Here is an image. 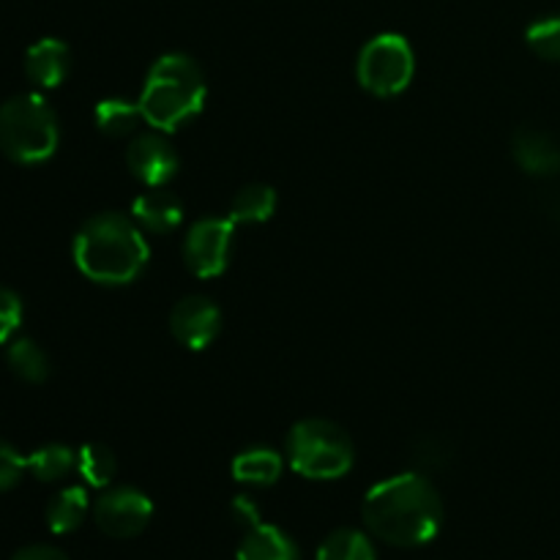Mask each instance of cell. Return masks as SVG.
Segmentation results:
<instances>
[{
  "label": "cell",
  "instance_id": "cell-7",
  "mask_svg": "<svg viewBox=\"0 0 560 560\" xmlns=\"http://www.w3.org/2000/svg\"><path fill=\"white\" fill-rule=\"evenodd\" d=\"M235 224L230 219L208 217L191 224L184 238V262L195 277L211 279L228 268L233 252Z\"/></svg>",
  "mask_w": 560,
  "mask_h": 560
},
{
  "label": "cell",
  "instance_id": "cell-26",
  "mask_svg": "<svg viewBox=\"0 0 560 560\" xmlns=\"http://www.w3.org/2000/svg\"><path fill=\"white\" fill-rule=\"evenodd\" d=\"M230 512H233V520L241 525V528H255V525H260V509H257V503L252 501L249 495H238L233 501V506H230Z\"/></svg>",
  "mask_w": 560,
  "mask_h": 560
},
{
  "label": "cell",
  "instance_id": "cell-10",
  "mask_svg": "<svg viewBox=\"0 0 560 560\" xmlns=\"http://www.w3.org/2000/svg\"><path fill=\"white\" fill-rule=\"evenodd\" d=\"M170 331L184 348L206 350L222 331V312L206 295H186L173 306Z\"/></svg>",
  "mask_w": 560,
  "mask_h": 560
},
{
  "label": "cell",
  "instance_id": "cell-25",
  "mask_svg": "<svg viewBox=\"0 0 560 560\" xmlns=\"http://www.w3.org/2000/svg\"><path fill=\"white\" fill-rule=\"evenodd\" d=\"M27 470V457H20L14 446L0 441V492L14 490L20 485L22 474Z\"/></svg>",
  "mask_w": 560,
  "mask_h": 560
},
{
  "label": "cell",
  "instance_id": "cell-12",
  "mask_svg": "<svg viewBox=\"0 0 560 560\" xmlns=\"http://www.w3.org/2000/svg\"><path fill=\"white\" fill-rule=\"evenodd\" d=\"M71 71V52L60 38H42L25 52V74L38 88H58Z\"/></svg>",
  "mask_w": 560,
  "mask_h": 560
},
{
  "label": "cell",
  "instance_id": "cell-6",
  "mask_svg": "<svg viewBox=\"0 0 560 560\" xmlns=\"http://www.w3.org/2000/svg\"><path fill=\"white\" fill-rule=\"evenodd\" d=\"M355 74L364 91L375 96H397L416 74V55L408 38L399 33H381L364 44L355 63Z\"/></svg>",
  "mask_w": 560,
  "mask_h": 560
},
{
  "label": "cell",
  "instance_id": "cell-4",
  "mask_svg": "<svg viewBox=\"0 0 560 560\" xmlns=\"http://www.w3.org/2000/svg\"><path fill=\"white\" fill-rule=\"evenodd\" d=\"M58 115L38 93H20L0 104V151L16 164L47 162L58 151Z\"/></svg>",
  "mask_w": 560,
  "mask_h": 560
},
{
  "label": "cell",
  "instance_id": "cell-2",
  "mask_svg": "<svg viewBox=\"0 0 560 560\" xmlns=\"http://www.w3.org/2000/svg\"><path fill=\"white\" fill-rule=\"evenodd\" d=\"M145 235L124 213H98L88 219L74 238V262L82 277L96 284H129L148 266Z\"/></svg>",
  "mask_w": 560,
  "mask_h": 560
},
{
  "label": "cell",
  "instance_id": "cell-8",
  "mask_svg": "<svg viewBox=\"0 0 560 560\" xmlns=\"http://www.w3.org/2000/svg\"><path fill=\"white\" fill-rule=\"evenodd\" d=\"M153 517V503L137 487H113L93 506V520L102 534L113 539H135L148 528Z\"/></svg>",
  "mask_w": 560,
  "mask_h": 560
},
{
  "label": "cell",
  "instance_id": "cell-17",
  "mask_svg": "<svg viewBox=\"0 0 560 560\" xmlns=\"http://www.w3.org/2000/svg\"><path fill=\"white\" fill-rule=\"evenodd\" d=\"M277 211V191L268 184H249L230 202V222L233 224H260L268 222Z\"/></svg>",
  "mask_w": 560,
  "mask_h": 560
},
{
  "label": "cell",
  "instance_id": "cell-16",
  "mask_svg": "<svg viewBox=\"0 0 560 560\" xmlns=\"http://www.w3.org/2000/svg\"><path fill=\"white\" fill-rule=\"evenodd\" d=\"M93 120H96V129L107 137H131L137 135L142 118L140 102H129V98H104L93 109Z\"/></svg>",
  "mask_w": 560,
  "mask_h": 560
},
{
  "label": "cell",
  "instance_id": "cell-27",
  "mask_svg": "<svg viewBox=\"0 0 560 560\" xmlns=\"http://www.w3.org/2000/svg\"><path fill=\"white\" fill-rule=\"evenodd\" d=\"M11 560H69L58 547H49V545H31V547H22Z\"/></svg>",
  "mask_w": 560,
  "mask_h": 560
},
{
  "label": "cell",
  "instance_id": "cell-19",
  "mask_svg": "<svg viewBox=\"0 0 560 560\" xmlns=\"http://www.w3.org/2000/svg\"><path fill=\"white\" fill-rule=\"evenodd\" d=\"M11 372L25 383H44L49 377V359L33 339H14L5 353Z\"/></svg>",
  "mask_w": 560,
  "mask_h": 560
},
{
  "label": "cell",
  "instance_id": "cell-21",
  "mask_svg": "<svg viewBox=\"0 0 560 560\" xmlns=\"http://www.w3.org/2000/svg\"><path fill=\"white\" fill-rule=\"evenodd\" d=\"M27 470L38 481H60L71 470H77V452H71L63 443H49L27 457Z\"/></svg>",
  "mask_w": 560,
  "mask_h": 560
},
{
  "label": "cell",
  "instance_id": "cell-18",
  "mask_svg": "<svg viewBox=\"0 0 560 560\" xmlns=\"http://www.w3.org/2000/svg\"><path fill=\"white\" fill-rule=\"evenodd\" d=\"M88 509H91V501H88V492L82 487H66L58 495L49 501L47 506V528L52 534L63 536L71 534L82 525Z\"/></svg>",
  "mask_w": 560,
  "mask_h": 560
},
{
  "label": "cell",
  "instance_id": "cell-13",
  "mask_svg": "<svg viewBox=\"0 0 560 560\" xmlns=\"http://www.w3.org/2000/svg\"><path fill=\"white\" fill-rule=\"evenodd\" d=\"M514 162L536 178H547L560 170V148L550 135L539 129H520L512 140Z\"/></svg>",
  "mask_w": 560,
  "mask_h": 560
},
{
  "label": "cell",
  "instance_id": "cell-23",
  "mask_svg": "<svg viewBox=\"0 0 560 560\" xmlns=\"http://www.w3.org/2000/svg\"><path fill=\"white\" fill-rule=\"evenodd\" d=\"M525 42L539 58L560 63V14L530 22L528 31H525Z\"/></svg>",
  "mask_w": 560,
  "mask_h": 560
},
{
  "label": "cell",
  "instance_id": "cell-14",
  "mask_svg": "<svg viewBox=\"0 0 560 560\" xmlns=\"http://www.w3.org/2000/svg\"><path fill=\"white\" fill-rule=\"evenodd\" d=\"M238 560H301L295 541L277 525L260 523L246 530L238 547Z\"/></svg>",
  "mask_w": 560,
  "mask_h": 560
},
{
  "label": "cell",
  "instance_id": "cell-9",
  "mask_svg": "<svg viewBox=\"0 0 560 560\" xmlns=\"http://www.w3.org/2000/svg\"><path fill=\"white\" fill-rule=\"evenodd\" d=\"M126 164H129L131 175L151 189V186H167L175 178L180 159L164 131L153 129L131 137L129 148H126Z\"/></svg>",
  "mask_w": 560,
  "mask_h": 560
},
{
  "label": "cell",
  "instance_id": "cell-11",
  "mask_svg": "<svg viewBox=\"0 0 560 560\" xmlns=\"http://www.w3.org/2000/svg\"><path fill=\"white\" fill-rule=\"evenodd\" d=\"M131 219L148 233L167 235L184 222V202L164 186H151L131 202Z\"/></svg>",
  "mask_w": 560,
  "mask_h": 560
},
{
  "label": "cell",
  "instance_id": "cell-22",
  "mask_svg": "<svg viewBox=\"0 0 560 560\" xmlns=\"http://www.w3.org/2000/svg\"><path fill=\"white\" fill-rule=\"evenodd\" d=\"M317 560H377L375 547H372L370 536L361 530L342 528L334 530L317 550Z\"/></svg>",
  "mask_w": 560,
  "mask_h": 560
},
{
  "label": "cell",
  "instance_id": "cell-3",
  "mask_svg": "<svg viewBox=\"0 0 560 560\" xmlns=\"http://www.w3.org/2000/svg\"><path fill=\"white\" fill-rule=\"evenodd\" d=\"M206 93L208 88L200 66L189 55L170 52L153 63L137 102L145 124L167 135L200 113Z\"/></svg>",
  "mask_w": 560,
  "mask_h": 560
},
{
  "label": "cell",
  "instance_id": "cell-24",
  "mask_svg": "<svg viewBox=\"0 0 560 560\" xmlns=\"http://www.w3.org/2000/svg\"><path fill=\"white\" fill-rule=\"evenodd\" d=\"M22 323V301L14 290L0 284V345L9 342Z\"/></svg>",
  "mask_w": 560,
  "mask_h": 560
},
{
  "label": "cell",
  "instance_id": "cell-20",
  "mask_svg": "<svg viewBox=\"0 0 560 560\" xmlns=\"http://www.w3.org/2000/svg\"><path fill=\"white\" fill-rule=\"evenodd\" d=\"M77 474L85 479V485L102 490V487H109V481L118 474V459L102 443H85L77 452Z\"/></svg>",
  "mask_w": 560,
  "mask_h": 560
},
{
  "label": "cell",
  "instance_id": "cell-1",
  "mask_svg": "<svg viewBox=\"0 0 560 560\" xmlns=\"http://www.w3.org/2000/svg\"><path fill=\"white\" fill-rule=\"evenodd\" d=\"M364 523L394 547H421L441 534L443 501L430 479L399 474L372 487L364 498Z\"/></svg>",
  "mask_w": 560,
  "mask_h": 560
},
{
  "label": "cell",
  "instance_id": "cell-15",
  "mask_svg": "<svg viewBox=\"0 0 560 560\" xmlns=\"http://www.w3.org/2000/svg\"><path fill=\"white\" fill-rule=\"evenodd\" d=\"M282 476V457L266 446L246 448L233 459V479L252 487H271Z\"/></svg>",
  "mask_w": 560,
  "mask_h": 560
},
{
  "label": "cell",
  "instance_id": "cell-5",
  "mask_svg": "<svg viewBox=\"0 0 560 560\" xmlns=\"http://www.w3.org/2000/svg\"><path fill=\"white\" fill-rule=\"evenodd\" d=\"M355 448L348 432L326 419H304L288 435V463L315 481L342 479L353 468Z\"/></svg>",
  "mask_w": 560,
  "mask_h": 560
}]
</instances>
